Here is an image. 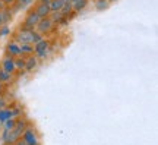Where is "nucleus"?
Segmentation results:
<instances>
[{
  "label": "nucleus",
  "instance_id": "5701e85b",
  "mask_svg": "<svg viewBox=\"0 0 158 145\" xmlns=\"http://www.w3.org/2000/svg\"><path fill=\"white\" fill-rule=\"evenodd\" d=\"M15 145H28V144H27L23 139H18L16 142H15Z\"/></svg>",
  "mask_w": 158,
  "mask_h": 145
},
{
  "label": "nucleus",
  "instance_id": "cd10ccee",
  "mask_svg": "<svg viewBox=\"0 0 158 145\" xmlns=\"http://www.w3.org/2000/svg\"><path fill=\"white\" fill-rule=\"evenodd\" d=\"M2 91H3V82H0V94H2Z\"/></svg>",
  "mask_w": 158,
  "mask_h": 145
},
{
  "label": "nucleus",
  "instance_id": "f03ea898",
  "mask_svg": "<svg viewBox=\"0 0 158 145\" xmlns=\"http://www.w3.org/2000/svg\"><path fill=\"white\" fill-rule=\"evenodd\" d=\"M32 31L34 29H21L19 32L16 34V41L21 43V44H32Z\"/></svg>",
  "mask_w": 158,
  "mask_h": 145
},
{
  "label": "nucleus",
  "instance_id": "9d476101",
  "mask_svg": "<svg viewBox=\"0 0 158 145\" xmlns=\"http://www.w3.org/2000/svg\"><path fill=\"white\" fill-rule=\"evenodd\" d=\"M88 5V0H76V2H72V9L73 12H81L84 11Z\"/></svg>",
  "mask_w": 158,
  "mask_h": 145
},
{
  "label": "nucleus",
  "instance_id": "b1692460",
  "mask_svg": "<svg viewBox=\"0 0 158 145\" xmlns=\"http://www.w3.org/2000/svg\"><path fill=\"white\" fill-rule=\"evenodd\" d=\"M6 107V101L3 100V98H0V110H2V109H5Z\"/></svg>",
  "mask_w": 158,
  "mask_h": 145
},
{
  "label": "nucleus",
  "instance_id": "a211bd4d",
  "mask_svg": "<svg viewBox=\"0 0 158 145\" xmlns=\"http://www.w3.org/2000/svg\"><path fill=\"white\" fill-rule=\"evenodd\" d=\"M2 15H3V22H5V25L10 22L12 15H10V12L7 11V9H2Z\"/></svg>",
  "mask_w": 158,
  "mask_h": 145
},
{
  "label": "nucleus",
  "instance_id": "9b49d317",
  "mask_svg": "<svg viewBox=\"0 0 158 145\" xmlns=\"http://www.w3.org/2000/svg\"><path fill=\"white\" fill-rule=\"evenodd\" d=\"M37 67V57L34 56H29L25 59V69L27 70H34Z\"/></svg>",
  "mask_w": 158,
  "mask_h": 145
},
{
  "label": "nucleus",
  "instance_id": "c85d7f7f",
  "mask_svg": "<svg viewBox=\"0 0 158 145\" xmlns=\"http://www.w3.org/2000/svg\"><path fill=\"white\" fill-rule=\"evenodd\" d=\"M72 2H76V0H70V3H72Z\"/></svg>",
  "mask_w": 158,
  "mask_h": 145
},
{
  "label": "nucleus",
  "instance_id": "412c9836",
  "mask_svg": "<svg viewBox=\"0 0 158 145\" xmlns=\"http://www.w3.org/2000/svg\"><path fill=\"white\" fill-rule=\"evenodd\" d=\"M9 27L7 25H3V27H0V37H6L7 34H9Z\"/></svg>",
  "mask_w": 158,
  "mask_h": 145
},
{
  "label": "nucleus",
  "instance_id": "393cba45",
  "mask_svg": "<svg viewBox=\"0 0 158 145\" xmlns=\"http://www.w3.org/2000/svg\"><path fill=\"white\" fill-rule=\"evenodd\" d=\"M2 2H3L5 5H13V3H15L16 0H2Z\"/></svg>",
  "mask_w": 158,
  "mask_h": 145
},
{
  "label": "nucleus",
  "instance_id": "aec40b11",
  "mask_svg": "<svg viewBox=\"0 0 158 145\" xmlns=\"http://www.w3.org/2000/svg\"><path fill=\"white\" fill-rule=\"evenodd\" d=\"M15 66H16V69H25V59H22V57L16 59L15 60Z\"/></svg>",
  "mask_w": 158,
  "mask_h": 145
},
{
  "label": "nucleus",
  "instance_id": "423d86ee",
  "mask_svg": "<svg viewBox=\"0 0 158 145\" xmlns=\"http://www.w3.org/2000/svg\"><path fill=\"white\" fill-rule=\"evenodd\" d=\"M2 69L7 73H13L16 70V66H15V59L13 57H6L5 60L2 62Z\"/></svg>",
  "mask_w": 158,
  "mask_h": 145
},
{
  "label": "nucleus",
  "instance_id": "7ed1b4c3",
  "mask_svg": "<svg viewBox=\"0 0 158 145\" xmlns=\"http://www.w3.org/2000/svg\"><path fill=\"white\" fill-rule=\"evenodd\" d=\"M34 45H35L34 47L35 56L40 57V59H45L47 54H48V43L44 41V40H41V41H38V43Z\"/></svg>",
  "mask_w": 158,
  "mask_h": 145
},
{
  "label": "nucleus",
  "instance_id": "20e7f679",
  "mask_svg": "<svg viewBox=\"0 0 158 145\" xmlns=\"http://www.w3.org/2000/svg\"><path fill=\"white\" fill-rule=\"evenodd\" d=\"M53 23H54V22L51 21L50 16L41 18L35 28H37V31H38L40 34H45V32H48V31H51V28H53Z\"/></svg>",
  "mask_w": 158,
  "mask_h": 145
},
{
  "label": "nucleus",
  "instance_id": "f3484780",
  "mask_svg": "<svg viewBox=\"0 0 158 145\" xmlns=\"http://www.w3.org/2000/svg\"><path fill=\"white\" fill-rule=\"evenodd\" d=\"M10 75L12 73H7L3 69H0V82H9L10 81Z\"/></svg>",
  "mask_w": 158,
  "mask_h": 145
},
{
  "label": "nucleus",
  "instance_id": "39448f33",
  "mask_svg": "<svg viewBox=\"0 0 158 145\" xmlns=\"http://www.w3.org/2000/svg\"><path fill=\"white\" fill-rule=\"evenodd\" d=\"M41 18L35 13L34 11H31L25 18V25H23V29H34L37 27V23L40 22Z\"/></svg>",
  "mask_w": 158,
  "mask_h": 145
},
{
  "label": "nucleus",
  "instance_id": "a878e982",
  "mask_svg": "<svg viewBox=\"0 0 158 145\" xmlns=\"http://www.w3.org/2000/svg\"><path fill=\"white\" fill-rule=\"evenodd\" d=\"M5 22H3V15H2V11H0V27H3Z\"/></svg>",
  "mask_w": 158,
  "mask_h": 145
},
{
  "label": "nucleus",
  "instance_id": "2eb2a0df",
  "mask_svg": "<svg viewBox=\"0 0 158 145\" xmlns=\"http://www.w3.org/2000/svg\"><path fill=\"white\" fill-rule=\"evenodd\" d=\"M108 6H110V2H108V0H97L95 2L97 11H106Z\"/></svg>",
  "mask_w": 158,
  "mask_h": 145
},
{
  "label": "nucleus",
  "instance_id": "c756f323",
  "mask_svg": "<svg viewBox=\"0 0 158 145\" xmlns=\"http://www.w3.org/2000/svg\"><path fill=\"white\" fill-rule=\"evenodd\" d=\"M108 2H116V0H108Z\"/></svg>",
  "mask_w": 158,
  "mask_h": 145
},
{
  "label": "nucleus",
  "instance_id": "bb28decb",
  "mask_svg": "<svg viewBox=\"0 0 158 145\" xmlns=\"http://www.w3.org/2000/svg\"><path fill=\"white\" fill-rule=\"evenodd\" d=\"M51 0H40V3H43V5H50Z\"/></svg>",
  "mask_w": 158,
  "mask_h": 145
},
{
  "label": "nucleus",
  "instance_id": "4be33fe9",
  "mask_svg": "<svg viewBox=\"0 0 158 145\" xmlns=\"http://www.w3.org/2000/svg\"><path fill=\"white\" fill-rule=\"evenodd\" d=\"M15 123H16V122H13V120H9V119H7V120L5 122V129H7V130H12V129L15 128Z\"/></svg>",
  "mask_w": 158,
  "mask_h": 145
},
{
  "label": "nucleus",
  "instance_id": "6e6552de",
  "mask_svg": "<svg viewBox=\"0 0 158 145\" xmlns=\"http://www.w3.org/2000/svg\"><path fill=\"white\" fill-rule=\"evenodd\" d=\"M22 139L28 145H38V138H37V135L34 134V130H25Z\"/></svg>",
  "mask_w": 158,
  "mask_h": 145
},
{
  "label": "nucleus",
  "instance_id": "f8f14e48",
  "mask_svg": "<svg viewBox=\"0 0 158 145\" xmlns=\"http://www.w3.org/2000/svg\"><path fill=\"white\" fill-rule=\"evenodd\" d=\"M63 5H64V2H63V0H51L48 6H50L51 12H57V11H60V9H62Z\"/></svg>",
  "mask_w": 158,
  "mask_h": 145
},
{
  "label": "nucleus",
  "instance_id": "4468645a",
  "mask_svg": "<svg viewBox=\"0 0 158 145\" xmlns=\"http://www.w3.org/2000/svg\"><path fill=\"white\" fill-rule=\"evenodd\" d=\"M13 116V113L12 110H5V109H2L0 110V123H5L7 119H10Z\"/></svg>",
  "mask_w": 158,
  "mask_h": 145
},
{
  "label": "nucleus",
  "instance_id": "dca6fc26",
  "mask_svg": "<svg viewBox=\"0 0 158 145\" xmlns=\"http://www.w3.org/2000/svg\"><path fill=\"white\" fill-rule=\"evenodd\" d=\"M60 12H62L64 16H68L70 12H73V9H72V3H70V2H66V3L63 5V7L60 9Z\"/></svg>",
  "mask_w": 158,
  "mask_h": 145
},
{
  "label": "nucleus",
  "instance_id": "1a4fd4ad",
  "mask_svg": "<svg viewBox=\"0 0 158 145\" xmlns=\"http://www.w3.org/2000/svg\"><path fill=\"white\" fill-rule=\"evenodd\" d=\"M7 53L10 54V57H16L21 56V47L16 43H9L7 44Z\"/></svg>",
  "mask_w": 158,
  "mask_h": 145
},
{
  "label": "nucleus",
  "instance_id": "0eeeda50",
  "mask_svg": "<svg viewBox=\"0 0 158 145\" xmlns=\"http://www.w3.org/2000/svg\"><path fill=\"white\" fill-rule=\"evenodd\" d=\"M34 12L37 13V15H38L40 18H47V16H50L51 9H50V6H48V5H43V3H38V5L35 6Z\"/></svg>",
  "mask_w": 158,
  "mask_h": 145
},
{
  "label": "nucleus",
  "instance_id": "f257e3e1",
  "mask_svg": "<svg viewBox=\"0 0 158 145\" xmlns=\"http://www.w3.org/2000/svg\"><path fill=\"white\" fill-rule=\"evenodd\" d=\"M23 129H25V122L19 120L18 123H15V128L12 129V130H9V134H7L6 142H7V144H15V142L21 138Z\"/></svg>",
  "mask_w": 158,
  "mask_h": 145
},
{
  "label": "nucleus",
  "instance_id": "6ab92c4d",
  "mask_svg": "<svg viewBox=\"0 0 158 145\" xmlns=\"http://www.w3.org/2000/svg\"><path fill=\"white\" fill-rule=\"evenodd\" d=\"M43 37H41V34L38 31H32V44H37L38 41H41Z\"/></svg>",
  "mask_w": 158,
  "mask_h": 145
},
{
  "label": "nucleus",
  "instance_id": "ddd939ff",
  "mask_svg": "<svg viewBox=\"0 0 158 145\" xmlns=\"http://www.w3.org/2000/svg\"><path fill=\"white\" fill-rule=\"evenodd\" d=\"M19 47H21V54H32L34 53L32 44H19Z\"/></svg>",
  "mask_w": 158,
  "mask_h": 145
}]
</instances>
